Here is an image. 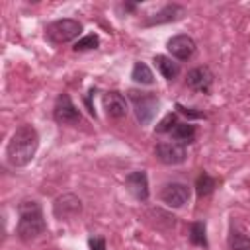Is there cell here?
<instances>
[{
	"label": "cell",
	"mask_w": 250,
	"mask_h": 250,
	"mask_svg": "<svg viewBox=\"0 0 250 250\" xmlns=\"http://www.w3.org/2000/svg\"><path fill=\"white\" fill-rule=\"evenodd\" d=\"M39 146V135L31 125H21L16 129V133L12 135L8 146H6V156L8 162L16 168H21L25 164H29L37 152Z\"/></svg>",
	"instance_id": "1"
},
{
	"label": "cell",
	"mask_w": 250,
	"mask_h": 250,
	"mask_svg": "<svg viewBox=\"0 0 250 250\" xmlns=\"http://www.w3.org/2000/svg\"><path fill=\"white\" fill-rule=\"evenodd\" d=\"M18 227H16V234L21 240H33L39 234H43L47 230L45 219H43V211L41 205L33 199H25L18 205Z\"/></svg>",
	"instance_id": "2"
},
{
	"label": "cell",
	"mask_w": 250,
	"mask_h": 250,
	"mask_svg": "<svg viewBox=\"0 0 250 250\" xmlns=\"http://www.w3.org/2000/svg\"><path fill=\"white\" fill-rule=\"evenodd\" d=\"M129 100L135 105V115L139 119L141 125H148L154 117V113L158 111V98L150 92H137V90H129Z\"/></svg>",
	"instance_id": "3"
},
{
	"label": "cell",
	"mask_w": 250,
	"mask_h": 250,
	"mask_svg": "<svg viewBox=\"0 0 250 250\" xmlns=\"http://www.w3.org/2000/svg\"><path fill=\"white\" fill-rule=\"evenodd\" d=\"M82 31V25L80 21L76 20H70V18H64V20H57L53 23L47 25L45 33H47V39L61 45V43H68L72 41L74 37H78V33Z\"/></svg>",
	"instance_id": "4"
},
{
	"label": "cell",
	"mask_w": 250,
	"mask_h": 250,
	"mask_svg": "<svg viewBox=\"0 0 250 250\" xmlns=\"http://www.w3.org/2000/svg\"><path fill=\"white\" fill-rule=\"evenodd\" d=\"M53 117L57 123H62V125H74V123H80V111L76 109V105L72 104L70 96L68 94H61L55 102V107H53Z\"/></svg>",
	"instance_id": "5"
},
{
	"label": "cell",
	"mask_w": 250,
	"mask_h": 250,
	"mask_svg": "<svg viewBox=\"0 0 250 250\" xmlns=\"http://www.w3.org/2000/svg\"><path fill=\"white\" fill-rule=\"evenodd\" d=\"M160 199L168 205V207H182L188 203L189 199V188L186 184H180V182H172V184H166L160 191Z\"/></svg>",
	"instance_id": "6"
},
{
	"label": "cell",
	"mask_w": 250,
	"mask_h": 250,
	"mask_svg": "<svg viewBox=\"0 0 250 250\" xmlns=\"http://www.w3.org/2000/svg\"><path fill=\"white\" fill-rule=\"evenodd\" d=\"M80 211H82V201H80L76 195H72V193L61 195V197H57L55 203H53V215H55L57 219H61V221H62V219L76 217Z\"/></svg>",
	"instance_id": "7"
},
{
	"label": "cell",
	"mask_w": 250,
	"mask_h": 250,
	"mask_svg": "<svg viewBox=\"0 0 250 250\" xmlns=\"http://www.w3.org/2000/svg\"><path fill=\"white\" fill-rule=\"evenodd\" d=\"M156 158L162 164H182L186 160V148L184 145L172 141V143H158L154 148Z\"/></svg>",
	"instance_id": "8"
},
{
	"label": "cell",
	"mask_w": 250,
	"mask_h": 250,
	"mask_svg": "<svg viewBox=\"0 0 250 250\" xmlns=\"http://www.w3.org/2000/svg\"><path fill=\"white\" fill-rule=\"evenodd\" d=\"M166 47H168V51L172 53V57H176V59H180V61H188V59H191L193 53H195V41H193L189 35H184V33L170 37L168 43H166Z\"/></svg>",
	"instance_id": "9"
},
{
	"label": "cell",
	"mask_w": 250,
	"mask_h": 250,
	"mask_svg": "<svg viewBox=\"0 0 250 250\" xmlns=\"http://www.w3.org/2000/svg\"><path fill=\"white\" fill-rule=\"evenodd\" d=\"M188 86L195 92H203V94H209L211 92V86H213V72L207 68V66H197L193 70L188 72Z\"/></svg>",
	"instance_id": "10"
},
{
	"label": "cell",
	"mask_w": 250,
	"mask_h": 250,
	"mask_svg": "<svg viewBox=\"0 0 250 250\" xmlns=\"http://www.w3.org/2000/svg\"><path fill=\"white\" fill-rule=\"evenodd\" d=\"M125 186H127L129 193L135 199H139V201H146L148 199V178H146V172H143V170L131 172L125 178Z\"/></svg>",
	"instance_id": "11"
},
{
	"label": "cell",
	"mask_w": 250,
	"mask_h": 250,
	"mask_svg": "<svg viewBox=\"0 0 250 250\" xmlns=\"http://www.w3.org/2000/svg\"><path fill=\"white\" fill-rule=\"evenodd\" d=\"M104 109L111 119H123L127 115V102L119 92H107L104 96Z\"/></svg>",
	"instance_id": "12"
},
{
	"label": "cell",
	"mask_w": 250,
	"mask_h": 250,
	"mask_svg": "<svg viewBox=\"0 0 250 250\" xmlns=\"http://www.w3.org/2000/svg\"><path fill=\"white\" fill-rule=\"evenodd\" d=\"M180 16H184V8L182 6H178V4H168V6H164L158 14H154L148 21H146V25H152V23H166V21H174V20H178Z\"/></svg>",
	"instance_id": "13"
},
{
	"label": "cell",
	"mask_w": 250,
	"mask_h": 250,
	"mask_svg": "<svg viewBox=\"0 0 250 250\" xmlns=\"http://www.w3.org/2000/svg\"><path fill=\"white\" fill-rule=\"evenodd\" d=\"M154 64H156V68L160 70V74L166 78V80H174L178 74H180V64L178 62H174L170 57H166V55H156L154 57Z\"/></svg>",
	"instance_id": "14"
},
{
	"label": "cell",
	"mask_w": 250,
	"mask_h": 250,
	"mask_svg": "<svg viewBox=\"0 0 250 250\" xmlns=\"http://www.w3.org/2000/svg\"><path fill=\"white\" fill-rule=\"evenodd\" d=\"M172 137L180 145H189L195 141V127L191 123H178L172 129Z\"/></svg>",
	"instance_id": "15"
},
{
	"label": "cell",
	"mask_w": 250,
	"mask_h": 250,
	"mask_svg": "<svg viewBox=\"0 0 250 250\" xmlns=\"http://www.w3.org/2000/svg\"><path fill=\"white\" fill-rule=\"evenodd\" d=\"M131 78L137 82V84H145V86H150L152 82H154V76H152V70L145 64V62H135V66H133V74H131Z\"/></svg>",
	"instance_id": "16"
},
{
	"label": "cell",
	"mask_w": 250,
	"mask_h": 250,
	"mask_svg": "<svg viewBox=\"0 0 250 250\" xmlns=\"http://www.w3.org/2000/svg\"><path fill=\"white\" fill-rule=\"evenodd\" d=\"M217 188V180L215 178H211L209 174H201L199 178H197V182H195V191H197V195L199 197H203V195H209L213 189Z\"/></svg>",
	"instance_id": "17"
},
{
	"label": "cell",
	"mask_w": 250,
	"mask_h": 250,
	"mask_svg": "<svg viewBox=\"0 0 250 250\" xmlns=\"http://www.w3.org/2000/svg\"><path fill=\"white\" fill-rule=\"evenodd\" d=\"M229 248L230 250H250V236H246L240 230H232L229 236Z\"/></svg>",
	"instance_id": "18"
},
{
	"label": "cell",
	"mask_w": 250,
	"mask_h": 250,
	"mask_svg": "<svg viewBox=\"0 0 250 250\" xmlns=\"http://www.w3.org/2000/svg\"><path fill=\"white\" fill-rule=\"evenodd\" d=\"M189 240H191V244L207 246V238H205V225H203L201 221L191 223V227H189Z\"/></svg>",
	"instance_id": "19"
},
{
	"label": "cell",
	"mask_w": 250,
	"mask_h": 250,
	"mask_svg": "<svg viewBox=\"0 0 250 250\" xmlns=\"http://www.w3.org/2000/svg\"><path fill=\"white\" fill-rule=\"evenodd\" d=\"M98 45H100V37L96 33H90L74 43V51H90V49H98Z\"/></svg>",
	"instance_id": "20"
},
{
	"label": "cell",
	"mask_w": 250,
	"mask_h": 250,
	"mask_svg": "<svg viewBox=\"0 0 250 250\" xmlns=\"http://www.w3.org/2000/svg\"><path fill=\"white\" fill-rule=\"evenodd\" d=\"M178 125V119H176V113H168L158 125H156V133H172V129Z\"/></svg>",
	"instance_id": "21"
},
{
	"label": "cell",
	"mask_w": 250,
	"mask_h": 250,
	"mask_svg": "<svg viewBox=\"0 0 250 250\" xmlns=\"http://www.w3.org/2000/svg\"><path fill=\"white\" fill-rule=\"evenodd\" d=\"M90 250H105L104 238H90Z\"/></svg>",
	"instance_id": "22"
},
{
	"label": "cell",
	"mask_w": 250,
	"mask_h": 250,
	"mask_svg": "<svg viewBox=\"0 0 250 250\" xmlns=\"http://www.w3.org/2000/svg\"><path fill=\"white\" fill-rule=\"evenodd\" d=\"M178 109H180L184 115H189V117H203V113H195V111H191V109H188V107H182V105H178Z\"/></svg>",
	"instance_id": "23"
}]
</instances>
